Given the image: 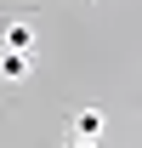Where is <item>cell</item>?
<instances>
[{
    "label": "cell",
    "instance_id": "cell-3",
    "mask_svg": "<svg viewBox=\"0 0 142 148\" xmlns=\"http://www.w3.org/2000/svg\"><path fill=\"white\" fill-rule=\"evenodd\" d=\"M74 137H80V143H97V137H102V108H80L74 114Z\"/></svg>",
    "mask_w": 142,
    "mask_h": 148
},
{
    "label": "cell",
    "instance_id": "cell-1",
    "mask_svg": "<svg viewBox=\"0 0 142 148\" xmlns=\"http://www.w3.org/2000/svg\"><path fill=\"white\" fill-rule=\"evenodd\" d=\"M0 40H6V51H23V57H29V51H34V23H29V17H6V23H0Z\"/></svg>",
    "mask_w": 142,
    "mask_h": 148
},
{
    "label": "cell",
    "instance_id": "cell-4",
    "mask_svg": "<svg viewBox=\"0 0 142 148\" xmlns=\"http://www.w3.org/2000/svg\"><path fill=\"white\" fill-rule=\"evenodd\" d=\"M74 148H102V143H80V137H74Z\"/></svg>",
    "mask_w": 142,
    "mask_h": 148
},
{
    "label": "cell",
    "instance_id": "cell-2",
    "mask_svg": "<svg viewBox=\"0 0 142 148\" xmlns=\"http://www.w3.org/2000/svg\"><path fill=\"white\" fill-rule=\"evenodd\" d=\"M29 69H34V57H23V51H0V80H29Z\"/></svg>",
    "mask_w": 142,
    "mask_h": 148
}]
</instances>
